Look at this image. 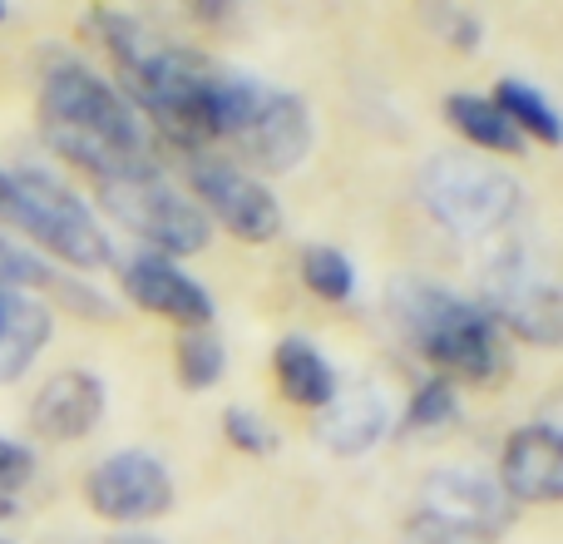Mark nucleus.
<instances>
[{"label": "nucleus", "mask_w": 563, "mask_h": 544, "mask_svg": "<svg viewBox=\"0 0 563 544\" xmlns=\"http://www.w3.org/2000/svg\"><path fill=\"white\" fill-rule=\"evenodd\" d=\"M104 421V381L95 371H59L30 401V431L40 440H79Z\"/></svg>", "instance_id": "nucleus-13"}, {"label": "nucleus", "mask_w": 563, "mask_h": 544, "mask_svg": "<svg viewBox=\"0 0 563 544\" xmlns=\"http://www.w3.org/2000/svg\"><path fill=\"white\" fill-rule=\"evenodd\" d=\"M223 436L233 440L238 450H247V456H267V450L277 446L273 426H267L263 416H253V411H243V406H228L223 411Z\"/></svg>", "instance_id": "nucleus-22"}, {"label": "nucleus", "mask_w": 563, "mask_h": 544, "mask_svg": "<svg viewBox=\"0 0 563 544\" xmlns=\"http://www.w3.org/2000/svg\"><path fill=\"white\" fill-rule=\"evenodd\" d=\"M184 174H188V188H194V204L208 218H218L233 238L273 243L282 233V208L273 188L257 174H247L243 164L213 154V149H184Z\"/></svg>", "instance_id": "nucleus-6"}, {"label": "nucleus", "mask_w": 563, "mask_h": 544, "mask_svg": "<svg viewBox=\"0 0 563 544\" xmlns=\"http://www.w3.org/2000/svg\"><path fill=\"white\" fill-rule=\"evenodd\" d=\"M0 224L35 238L49 258L79 272H95L114 258L109 233L95 224L85 198L40 168H0Z\"/></svg>", "instance_id": "nucleus-4"}, {"label": "nucleus", "mask_w": 563, "mask_h": 544, "mask_svg": "<svg viewBox=\"0 0 563 544\" xmlns=\"http://www.w3.org/2000/svg\"><path fill=\"white\" fill-rule=\"evenodd\" d=\"M489 99L505 109V119H509V124H515L525 139H539V144H549V149L563 144V124H559L554 105H549V99L539 95L529 79H499Z\"/></svg>", "instance_id": "nucleus-17"}, {"label": "nucleus", "mask_w": 563, "mask_h": 544, "mask_svg": "<svg viewBox=\"0 0 563 544\" xmlns=\"http://www.w3.org/2000/svg\"><path fill=\"white\" fill-rule=\"evenodd\" d=\"M49 327H55V317L45 302H35L30 292L0 287V387L20 381L35 367V357L49 341Z\"/></svg>", "instance_id": "nucleus-14"}, {"label": "nucleus", "mask_w": 563, "mask_h": 544, "mask_svg": "<svg viewBox=\"0 0 563 544\" xmlns=\"http://www.w3.org/2000/svg\"><path fill=\"white\" fill-rule=\"evenodd\" d=\"M30 476H35V456H30V446L0 436V500H5L10 490L25 486Z\"/></svg>", "instance_id": "nucleus-23"}, {"label": "nucleus", "mask_w": 563, "mask_h": 544, "mask_svg": "<svg viewBox=\"0 0 563 544\" xmlns=\"http://www.w3.org/2000/svg\"><path fill=\"white\" fill-rule=\"evenodd\" d=\"M40 134L65 164L89 174V184H109V178L154 168V139H148L139 109L95 75L79 59H49L45 79H40Z\"/></svg>", "instance_id": "nucleus-2"}, {"label": "nucleus", "mask_w": 563, "mask_h": 544, "mask_svg": "<svg viewBox=\"0 0 563 544\" xmlns=\"http://www.w3.org/2000/svg\"><path fill=\"white\" fill-rule=\"evenodd\" d=\"M119 282H124L129 302H139L154 317H168L178 327H213V297H208V287L198 278H188L174 258L139 253L124 263Z\"/></svg>", "instance_id": "nucleus-11"}, {"label": "nucleus", "mask_w": 563, "mask_h": 544, "mask_svg": "<svg viewBox=\"0 0 563 544\" xmlns=\"http://www.w3.org/2000/svg\"><path fill=\"white\" fill-rule=\"evenodd\" d=\"M0 515H10V505H5V500H0Z\"/></svg>", "instance_id": "nucleus-24"}, {"label": "nucleus", "mask_w": 563, "mask_h": 544, "mask_svg": "<svg viewBox=\"0 0 563 544\" xmlns=\"http://www.w3.org/2000/svg\"><path fill=\"white\" fill-rule=\"evenodd\" d=\"M99 204L134 238H144L158 258H194V253H203L208 238H213L208 214L188 194H178L158 164L99 184Z\"/></svg>", "instance_id": "nucleus-5"}, {"label": "nucleus", "mask_w": 563, "mask_h": 544, "mask_svg": "<svg viewBox=\"0 0 563 544\" xmlns=\"http://www.w3.org/2000/svg\"><path fill=\"white\" fill-rule=\"evenodd\" d=\"M499 490L515 505H554L563 500V436L549 421L519 426L499 460Z\"/></svg>", "instance_id": "nucleus-12"}, {"label": "nucleus", "mask_w": 563, "mask_h": 544, "mask_svg": "<svg viewBox=\"0 0 563 544\" xmlns=\"http://www.w3.org/2000/svg\"><path fill=\"white\" fill-rule=\"evenodd\" d=\"M445 119L460 129V139H470L485 154H519L525 134L505 119V109L489 95H450L445 99Z\"/></svg>", "instance_id": "nucleus-16"}, {"label": "nucleus", "mask_w": 563, "mask_h": 544, "mask_svg": "<svg viewBox=\"0 0 563 544\" xmlns=\"http://www.w3.org/2000/svg\"><path fill=\"white\" fill-rule=\"evenodd\" d=\"M228 371V347L218 341L213 327H184L178 337V381L188 391H208L218 387Z\"/></svg>", "instance_id": "nucleus-18"}, {"label": "nucleus", "mask_w": 563, "mask_h": 544, "mask_svg": "<svg viewBox=\"0 0 563 544\" xmlns=\"http://www.w3.org/2000/svg\"><path fill=\"white\" fill-rule=\"evenodd\" d=\"M420 194H426L430 214H435L440 224L460 228V233L499 228L505 218H515V208H519L515 178H505L499 168L479 164V159H465V154L430 159V168L420 174Z\"/></svg>", "instance_id": "nucleus-7"}, {"label": "nucleus", "mask_w": 563, "mask_h": 544, "mask_svg": "<svg viewBox=\"0 0 563 544\" xmlns=\"http://www.w3.org/2000/svg\"><path fill=\"white\" fill-rule=\"evenodd\" d=\"M455 387H450L445 377H430L420 381V391L410 396L406 406V431H435L445 426V421H455Z\"/></svg>", "instance_id": "nucleus-20"}, {"label": "nucleus", "mask_w": 563, "mask_h": 544, "mask_svg": "<svg viewBox=\"0 0 563 544\" xmlns=\"http://www.w3.org/2000/svg\"><path fill=\"white\" fill-rule=\"evenodd\" d=\"M55 272H49L45 258H35L30 248H20L15 238L0 233V287L10 292H30V287H49Z\"/></svg>", "instance_id": "nucleus-21"}, {"label": "nucleus", "mask_w": 563, "mask_h": 544, "mask_svg": "<svg viewBox=\"0 0 563 544\" xmlns=\"http://www.w3.org/2000/svg\"><path fill=\"white\" fill-rule=\"evenodd\" d=\"M435 525L455 530V535L489 544L499 530L515 520V500L499 490V480H485L479 470H435L426 486V510Z\"/></svg>", "instance_id": "nucleus-10"}, {"label": "nucleus", "mask_w": 563, "mask_h": 544, "mask_svg": "<svg viewBox=\"0 0 563 544\" xmlns=\"http://www.w3.org/2000/svg\"><path fill=\"white\" fill-rule=\"evenodd\" d=\"M390 312L396 327L410 347L426 361H435L440 371L475 387H495L509 371V347L505 331L479 312V302H465L455 292L435 287L426 278H400L390 287Z\"/></svg>", "instance_id": "nucleus-3"}, {"label": "nucleus", "mask_w": 563, "mask_h": 544, "mask_svg": "<svg viewBox=\"0 0 563 544\" xmlns=\"http://www.w3.org/2000/svg\"><path fill=\"white\" fill-rule=\"evenodd\" d=\"M95 35L119 65V95L184 149L218 144L233 164L247 159V174H287L311 154V115L287 89L174 45L119 10H95Z\"/></svg>", "instance_id": "nucleus-1"}, {"label": "nucleus", "mask_w": 563, "mask_h": 544, "mask_svg": "<svg viewBox=\"0 0 563 544\" xmlns=\"http://www.w3.org/2000/svg\"><path fill=\"white\" fill-rule=\"evenodd\" d=\"M273 371H277V387L287 391L297 406L327 411L331 401H336V371H331V361L321 357L307 337H282L273 351Z\"/></svg>", "instance_id": "nucleus-15"}, {"label": "nucleus", "mask_w": 563, "mask_h": 544, "mask_svg": "<svg viewBox=\"0 0 563 544\" xmlns=\"http://www.w3.org/2000/svg\"><path fill=\"white\" fill-rule=\"evenodd\" d=\"M85 500L109 525H148V520L168 515L174 480H168L164 460H154L148 450H119L89 470Z\"/></svg>", "instance_id": "nucleus-9"}, {"label": "nucleus", "mask_w": 563, "mask_h": 544, "mask_svg": "<svg viewBox=\"0 0 563 544\" xmlns=\"http://www.w3.org/2000/svg\"><path fill=\"white\" fill-rule=\"evenodd\" d=\"M301 282H307L311 297L321 302H346L356 292V268L341 248H327V243H311L301 253Z\"/></svg>", "instance_id": "nucleus-19"}, {"label": "nucleus", "mask_w": 563, "mask_h": 544, "mask_svg": "<svg viewBox=\"0 0 563 544\" xmlns=\"http://www.w3.org/2000/svg\"><path fill=\"white\" fill-rule=\"evenodd\" d=\"M489 322L499 331H515V337L534 341V347H554L563 337V302H559V282L554 272L534 258H505V263L489 268L485 278V302H479Z\"/></svg>", "instance_id": "nucleus-8"}, {"label": "nucleus", "mask_w": 563, "mask_h": 544, "mask_svg": "<svg viewBox=\"0 0 563 544\" xmlns=\"http://www.w3.org/2000/svg\"><path fill=\"white\" fill-rule=\"evenodd\" d=\"M0 15H5V0H0Z\"/></svg>", "instance_id": "nucleus-25"}]
</instances>
